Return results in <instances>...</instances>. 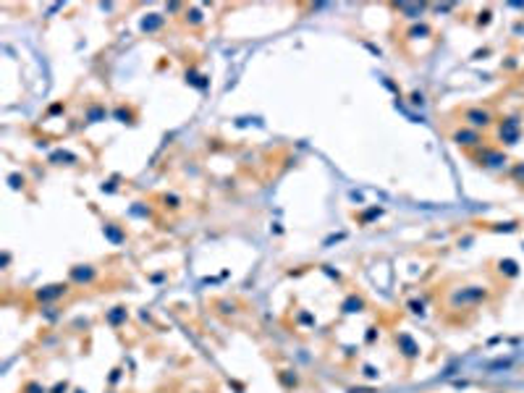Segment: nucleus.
<instances>
[{
    "mask_svg": "<svg viewBox=\"0 0 524 393\" xmlns=\"http://www.w3.org/2000/svg\"><path fill=\"white\" fill-rule=\"evenodd\" d=\"M469 118H474L472 124H482V126L488 124V113H469Z\"/></svg>",
    "mask_w": 524,
    "mask_h": 393,
    "instance_id": "f257e3e1",
    "label": "nucleus"
}]
</instances>
